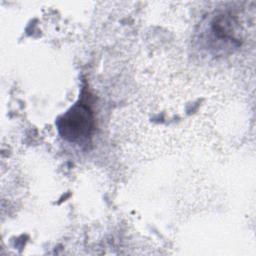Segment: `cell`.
<instances>
[{
    "mask_svg": "<svg viewBox=\"0 0 256 256\" xmlns=\"http://www.w3.org/2000/svg\"><path fill=\"white\" fill-rule=\"evenodd\" d=\"M196 42L198 48L210 56H227L241 45V25L229 12H213L200 23Z\"/></svg>",
    "mask_w": 256,
    "mask_h": 256,
    "instance_id": "obj_1",
    "label": "cell"
},
{
    "mask_svg": "<svg viewBox=\"0 0 256 256\" xmlns=\"http://www.w3.org/2000/svg\"><path fill=\"white\" fill-rule=\"evenodd\" d=\"M60 136L71 143L81 144L91 137L94 129V116L88 106L74 104L56 121Z\"/></svg>",
    "mask_w": 256,
    "mask_h": 256,
    "instance_id": "obj_2",
    "label": "cell"
}]
</instances>
